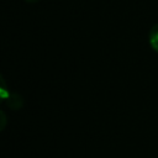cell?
Returning <instances> with one entry per match:
<instances>
[{
  "instance_id": "1",
  "label": "cell",
  "mask_w": 158,
  "mask_h": 158,
  "mask_svg": "<svg viewBox=\"0 0 158 158\" xmlns=\"http://www.w3.org/2000/svg\"><path fill=\"white\" fill-rule=\"evenodd\" d=\"M5 101H7V106L12 110H17L22 106V98L15 93H10V95Z\"/></svg>"
},
{
  "instance_id": "2",
  "label": "cell",
  "mask_w": 158,
  "mask_h": 158,
  "mask_svg": "<svg viewBox=\"0 0 158 158\" xmlns=\"http://www.w3.org/2000/svg\"><path fill=\"white\" fill-rule=\"evenodd\" d=\"M148 42H149L152 49L158 53V23H156L151 28L149 35H148Z\"/></svg>"
},
{
  "instance_id": "3",
  "label": "cell",
  "mask_w": 158,
  "mask_h": 158,
  "mask_svg": "<svg viewBox=\"0 0 158 158\" xmlns=\"http://www.w3.org/2000/svg\"><path fill=\"white\" fill-rule=\"evenodd\" d=\"M26 1H27V2H36L37 0H26Z\"/></svg>"
}]
</instances>
